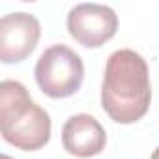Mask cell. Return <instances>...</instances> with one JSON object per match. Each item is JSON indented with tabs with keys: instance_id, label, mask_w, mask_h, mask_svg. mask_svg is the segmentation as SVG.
<instances>
[{
	"instance_id": "1",
	"label": "cell",
	"mask_w": 159,
	"mask_h": 159,
	"mask_svg": "<svg viewBox=\"0 0 159 159\" xmlns=\"http://www.w3.org/2000/svg\"><path fill=\"white\" fill-rule=\"evenodd\" d=\"M152 101V84L146 60L131 51L118 49L107 58L101 107L116 124H133L140 120Z\"/></svg>"
},
{
	"instance_id": "2",
	"label": "cell",
	"mask_w": 159,
	"mask_h": 159,
	"mask_svg": "<svg viewBox=\"0 0 159 159\" xmlns=\"http://www.w3.org/2000/svg\"><path fill=\"white\" fill-rule=\"evenodd\" d=\"M0 131L6 142L34 152L51 139V116L41 109L19 81H2L0 84Z\"/></svg>"
},
{
	"instance_id": "3",
	"label": "cell",
	"mask_w": 159,
	"mask_h": 159,
	"mask_svg": "<svg viewBox=\"0 0 159 159\" xmlns=\"http://www.w3.org/2000/svg\"><path fill=\"white\" fill-rule=\"evenodd\" d=\"M34 75L39 90L45 96L62 99L73 96L81 88L84 79V64L75 51L58 43L41 52Z\"/></svg>"
},
{
	"instance_id": "4",
	"label": "cell",
	"mask_w": 159,
	"mask_h": 159,
	"mask_svg": "<svg viewBox=\"0 0 159 159\" xmlns=\"http://www.w3.org/2000/svg\"><path fill=\"white\" fill-rule=\"evenodd\" d=\"M118 15L103 4H77L67 13V32L83 47L98 49L114 38Z\"/></svg>"
},
{
	"instance_id": "5",
	"label": "cell",
	"mask_w": 159,
	"mask_h": 159,
	"mask_svg": "<svg viewBox=\"0 0 159 159\" xmlns=\"http://www.w3.org/2000/svg\"><path fill=\"white\" fill-rule=\"evenodd\" d=\"M41 36L39 21L25 11L8 13L0 19V60L17 64L28 58Z\"/></svg>"
},
{
	"instance_id": "6",
	"label": "cell",
	"mask_w": 159,
	"mask_h": 159,
	"mask_svg": "<svg viewBox=\"0 0 159 159\" xmlns=\"http://www.w3.org/2000/svg\"><path fill=\"white\" fill-rule=\"evenodd\" d=\"M62 144L67 153L86 159L103 152L107 133L92 114H75L62 127Z\"/></svg>"
},
{
	"instance_id": "7",
	"label": "cell",
	"mask_w": 159,
	"mask_h": 159,
	"mask_svg": "<svg viewBox=\"0 0 159 159\" xmlns=\"http://www.w3.org/2000/svg\"><path fill=\"white\" fill-rule=\"evenodd\" d=\"M150 159H159V146L153 150V153H152V157H150Z\"/></svg>"
},
{
	"instance_id": "8",
	"label": "cell",
	"mask_w": 159,
	"mask_h": 159,
	"mask_svg": "<svg viewBox=\"0 0 159 159\" xmlns=\"http://www.w3.org/2000/svg\"><path fill=\"white\" fill-rule=\"evenodd\" d=\"M0 159H13V157H10V155H6V153H4V155H0Z\"/></svg>"
}]
</instances>
